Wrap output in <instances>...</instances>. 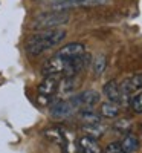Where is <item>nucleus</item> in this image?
I'll list each match as a JSON object with an SVG mask.
<instances>
[{"mask_svg":"<svg viewBox=\"0 0 142 153\" xmlns=\"http://www.w3.org/2000/svg\"><path fill=\"white\" fill-rule=\"evenodd\" d=\"M64 38H66V31L60 29V28L40 31V32L32 34L26 40L24 51L31 57H37V55H41L43 52H46V51H49L50 48L60 45Z\"/></svg>","mask_w":142,"mask_h":153,"instance_id":"f257e3e1","label":"nucleus"},{"mask_svg":"<svg viewBox=\"0 0 142 153\" xmlns=\"http://www.w3.org/2000/svg\"><path fill=\"white\" fill-rule=\"evenodd\" d=\"M70 16L64 11H52V12H43L38 14L32 23L31 28L35 31H47V29H57L63 25L69 23Z\"/></svg>","mask_w":142,"mask_h":153,"instance_id":"f03ea898","label":"nucleus"},{"mask_svg":"<svg viewBox=\"0 0 142 153\" xmlns=\"http://www.w3.org/2000/svg\"><path fill=\"white\" fill-rule=\"evenodd\" d=\"M80 112L78 107L75 106L73 100L69 97V98H63V100H58L55 103L49 107V113L50 117L55 118V120H63V118H67L70 115Z\"/></svg>","mask_w":142,"mask_h":153,"instance_id":"7ed1b4c3","label":"nucleus"},{"mask_svg":"<svg viewBox=\"0 0 142 153\" xmlns=\"http://www.w3.org/2000/svg\"><path fill=\"white\" fill-rule=\"evenodd\" d=\"M73 100L75 106L78 107V110H83V109H92L93 106H96L99 103V94L96 91H84L81 94H76V95H72L70 97Z\"/></svg>","mask_w":142,"mask_h":153,"instance_id":"20e7f679","label":"nucleus"},{"mask_svg":"<svg viewBox=\"0 0 142 153\" xmlns=\"http://www.w3.org/2000/svg\"><path fill=\"white\" fill-rule=\"evenodd\" d=\"M109 0H54L52 8L55 11H66L76 6H99L106 5Z\"/></svg>","mask_w":142,"mask_h":153,"instance_id":"39448f33","label":"nucleus"},{"mask_svg":"<svg viewBox=\"0 0 142 153\" xmlns=\"http://www.w3.org/2000/svg\"><path fill=\"white\" fill-rule=\"evenodd\" d=\"M102 92H104V95L107 97V100L110 101V103H115V104H128L130 101H128L122 92L119 89V84L116 83L115 80H110L104 84V87H102Z\"/></svg>","mask_w":142,"mask_h":153,"instance_id":"423d86ee","label":"nucleus"},{"mask_svg":"<svg viewBox=\"0 0 142 153\" xmlns=\"http://www.w3.org/2000/svg\"><path fill=\"white\" fill-rule=\"evenodd\" d=\"M119 89H121L122 95L127 100L130 98V95L138 94V91H142V74H135L132 76H128V78H125L119 84ZM128 101H130V100H128Z\"/></svg>","mask_w":142,"mask_h":153,"instance_id":"0eeeda50","label":"nucleus"},{"mask_svg":"<svg viewBox=\"0 0 142 153\" xmlns=\"http://www.w3.org/2000/svg\"><path fill=\"white\" fill-rule=\"evenodd\" d=\"M84 54H86V46L83 43H69L66 46H63L55 55L60 58H64V60H73Z\"/></svg>","mask_w":142,"mask_h":153,"instance_id":"6e6552de","label":"nucleus"},{"mask_svg":"<svg viewBox=\"0 0 142 153\" xmlns=\"http://www.w3.org/2000/svg\"><path fill=\"white\" fill-rule=\"evenodd\" d=\"M58 91V78H52V76H47L44 78L37 87V92L40 97L43 98H50L54 97Z\"/></svg>","mask_w":142,"mask_h":153,"instance_id":"1a4fd4ad","label":"nucleus"},{"mask_svg":"<svg viewBox=\"0 0 142 153\" xmlns=\"http://www.w3.org/2000/svg\"><path fill=\"white\" fill-rule=\"evenodd\" d=\"M78 149L81 153H101V147L96 139L90 136H81L78 139Z\"/></svg>","mask_w":142,"mask_h":153,"instance_id":"9d476101","label":"nucleus"},{"mask_svg":"<svg viewBox=\"0 0 142 153\" xmlns=\"http://www.w3.org/2000/svg\"><path fill=\"white\" fill-rule=\"evenodd\" d=\"M76 86H78V84H76L75 76H64L61 81H58V91L57 92H60L61 95L69 98V97H72V94L76 89Z\"/></svg>","mask_w":142,"mask_h":153,"instance_id":"9b49d317","label":"nucleus"},{"mask_svg":"<svg viewBox=\"0 0 142 153\" xmlns=\"http://www.w3.org/2000/svg\"><path fill=\"white\" fill-rule=\"evenodd\" d=\"M44 136L49 139V141L52 143H57L60 146H66V133H64L63 129H60V127H50V129H46L44 130Z\"/></svg>","mask_w":142,"mask_h":153,"instance_id":"f8f14e48","label":"nucleus"},{"mask_svg":"<svg viewBox=\"0 0 142 153\" xmlns=\"http://www.w3.org/2000/svg\"><path fill=\"white\" fill-rule=\"evenodd\" d=\"M106 130H107V127L102 126L101 123H98V124H84L83 126V132L86 133V136H90L93 139L102 138L106 135Z\"/></svg>","mask_w":142,"mask_h":153,"instance_id":"ddd939ff","label":"nucleus"},{"mask_svg":"<svg viewBox=\"0 0 142 153\" xmlns=\"http://www.w3.org/2000/svg\"><path fill=\"white\" fill-rule=\"evenodd\" d=\"M119 144H121V147L125 153H136L138 149H139V139H138L136 135L128 133L122 138V141Z\"/></svg>","mask_w":142,"mask_h":153,"instance_id":"4468645a","label":"nucleus"},{"mask_svg":"<svg viewBox=\"0 0 142 153\" xmlns=\"http://www.w3.org/2000/svg\"><path fill=\"white\" fill-rule=\"evenodd\" d=\"M99 115L104 118H116L119 115V106L115 104V103H110V101H106V103L101 104V109H99Z\"/></svg>","mask_w":142,"mask_h":153,"instance_id":"2eb2a0df","label":"nucleus"},{"mask_svg":"<svg viewBox=\"0 0 142 153\" xmlns=\"http://www.w3.org/2000/svg\"><path fill=\"white\" fill-rule=\"evenodd\" d=\"M78 117L84 124H98L101 123V115L92 109H83L78 112Z\"/></svg>","mask_w":142,"mask_h":153,"instance_id":"dca6fc26","label":"nucleus"},{"mask_svg":"<svg viewBox=\"0 0 142 153\" xmlns=\"http://www.w3.org/2000/svg\"><path fill=\"white\" fill-rule=\"evenodd\" d=\"M132 121L130 120H127V118H122V120H118V121H115L113 124V130L116 133H121V135H128L132 130Z\"/></svg>","mask_w":142,"mask_h":153,"instance_id":"f3484780","label":"nucleus"},{"mask_svg":"<svg viewBox=\"0 0 142 153\" xmlns=\"http://www.w3.org/2000/svg\"><path fill=\"white\" fill-rule=\"evenodd\" d=\"M106 66H107V60H106V55H98L92 60V68H93V74L95 76H101L106 71Z\"/></svg>","mask_w":142,"mask_h":153,"instance_id":"a211bd4d","label":"nucleus"},{"mask_svg":"<svg viewBox=\"0 0 142 153\" xmlns=\"http://www.w3.org/2000/svg\"><path fill=\"white\" fill-rule=\"evenodd\" d=\"M130 107L135 113H142V91L135 94L132 98H130Z\"/></svg>","mask_w":142,"mask_h":153,"instance_id":"6ab92c4d","label":"nucleus"},{"mask_svg":"<svg viewBox=\"0 0 142 153\" xmlns=\"http://www.w3.org/2000/svg\"><path fill=\"white\" fill-rule=\"evenodd\" d=\"M104 153H125V152L122 150V147H121L119 143H110V144L106 147Z\"/></svg>","mask_w":142,"mask_h":153,"instance_id":"aec40b11","label":"nucleus"}]
</instances>
